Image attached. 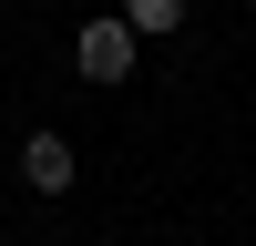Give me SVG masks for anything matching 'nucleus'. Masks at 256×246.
<instances>
[{"label":"nucleus","mask_w":256,"mask_h":246,"mask_svg":"<svg viewBox=\"0 0 256 246\" xmlns=\"http://www.w3.org/2000/svg\"><path fill=\"white\" fill-rule=\"evenodd\" d=\"M20 184H31V195H72V184H82L72 134H20Z\"/></svg>","instance_id":"1"},{"label":"nucleus","mask_w":256,"mask_h":246,"mask_svg":"<svg viewBox=\"0 0 256 246\" xmlns=\"http://www.w3.org/2000/svg\"><path fill=\"white\" fill-rule=\"evenodd\" d=\"M82 82H102V92H113V82H134V31H123V20H82Z\"/></svg>","instance_id":"2"},{"label":"nucleus","mask_w":256,"mask_h":246,"mask_svg":"<svg viewBox=\"0 0 256 246\" xmlns=\"http://www.w3.org/2000/svg\"><path fill=\"white\" fill-rule=\"evenodd\" d=\"M123 31L134 41H174L184 31V0H123Z\"/></svg>","instance_id":"3"}]
</instances>
